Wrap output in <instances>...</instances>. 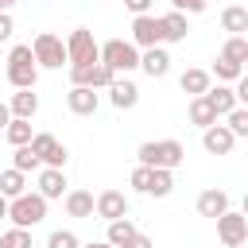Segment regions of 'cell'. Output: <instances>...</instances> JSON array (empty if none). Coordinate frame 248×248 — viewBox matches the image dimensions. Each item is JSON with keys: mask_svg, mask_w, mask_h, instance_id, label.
<instances>
[{"mask_svg": "<svg viewBox=\"0 0 248 248\" xmlns=\"http://www.w3.org/2000/svg\"><path fill=\"white\" fill-rule=\"evenodd\" d=\"M140 70H143L147 78H167V74H170V54H167L163 46L143 50V54H140Z\"/></svg>", "mask_w": 248, "mask_h": 248, "instance_id": "cell-16", "label": "cell"}, {"mask_svg": "<svg viewBox=\"0 0 248 248\" xmlns=\"http://www.w3.org/2000/svg\"><path fill=\"white\" fill-rule=\"evenodd\" d=\"M12 167L19 170V174H27V170H43V159L31 151V143L27 147H16V155H12Z\"/></svg>", "mask_w": 248, "mask_h": 248, "instance_id": "cell-29", "label": "cell"}, {"mask_svg": "<svg viewBox=\"0 0 248 248\" xmlns=\"http://www.w3.org/2000/svg\"><path fill=\"white\" fill-rule=\"evenodd\" d=\"M8 108H12V116L31 120V116L39 112V93H35V89H16V93H12V101H8Z\"/></svg>", "mask_w": 248, "mask_h": 248, "instance_id": "cell-21", "label": "cell"}, {"mask_svg": "<svg viewBox=\"0 0 248 248\" xmlns=\"http://www.w3.org/2000/svg\"><path fill=\"white\" fill-rule=\"evenodd\" d=\"M124 4H128L132 16H151V4H155V0H124Z\"/></svg>", "mask_w": 248, "mask_h": 248, "instance_id": "cell-38", "label": "cell"}, {"mask_svg": "<svg viewBox=\"0 0 248 248\" xmlns=\"http://www.w3.org/2000/svg\"><path fill=\"white\" fill-rule=\"evenodd\" d=\"M170 190H174V170H151V186H147V194L151 198H170Z\"/></svg>", "mask_w": 248, "mask_h": 248, "instance_id": "cell-28", "label": "cell"}, {"mask_svg": "<svg viewBox=\"0 0 248 248\" xmlns=\"http://www.w3.org/2000/svg\"><path fill=\"white\" fill-rule=\"evenodd\" d=\"M12 31H16L12 12H0V43H8V39H12Z\"/></svg>", "mask_w": 248, "mask_h": 248, "instance_id": "cell-36", "label": "cell"}, {"mask_svg": "<svg viewBox=\"0 0 248 248\" xmlns=\"http://www.w3.org/2000/svg\"><path fill=\"white\" fill-rule=\"evenodd\" d=\"M39 194L50 202V198H66V170H54V167H43L39 170Z\"/></svg>", "mask_w": 248, "mask_h": 248, "instance_id": "cell-19", "label": "cell"}, {"mask_svg": "<svg viewBox=\"0 0 248 248\" xmlns=\"http://www.w3.org/2000/svg\"><path fill=\"white\" fill-rule=\"evenodd\" d=\"M209 85H213L209 70H182V78H178V89H182V93H190V97H205V93H209Z\"/></svg>", "mask_w": 248, "mask_h": 248, "instance_id": "cell-20", "label": "cell"}, {"mask_svg": "<svg viewBox=\"0 0 248 248\" xmlns=\"http://www.w3.org/2000/svg\"><path fill=\"white\" fill-rule=\"evenodd\" d=\"M136 159H140V167H151V170L155 167L159 170H174V167H182L186 147L178 140H147V143H140Z\"/></svg>", "mask_w": 248, "mask_h": 248, "instance_id": "cell-1", "label": "cell"}, {"mask_svg": "<svg viewBox=\"0 0 248 248\" xmlns=\"http://www.w3.org/2000/svg\"><path fill=\"white\" fill-rule=\"evenodd\" d=\"M225 128H229L236 140H248V108H244V105H236V108L225 116Z\"/></svg>", "mask_w": 248, "mask_h": 248, "instance_id": "cell-31", "label": "cell"}, {"mask_svg": "<svg viewBox=\"0 0 248 248\" xmlns=\"http://www.w3.org/2000/svg\"><path fill=\"white\" fill-rule=\"evenodd\" d=\"M97 217H101V221H120V217H128V194H124V190H101V194H97Z\"/></svg>", "mask_w": 248, "mask_h": 248, "instance_id": "cell-11", "label": "cell"}, {"mask_svg": "<svg viewBox=\"0 0 248 248\" xmlns=\"http://www.w3.org/2000/svg\"><path fill=\"white\" fill-rule=\"evenodd\" d=\"M101 66H108L116 78H128L132 70H140V50L132 39H108L101 46Z\"/></svg>", "mask_w": 248, "mask_h": 248, "instance_id": "cell-2", "label": "cell"}, {"mask_svg": "<svg viewBox=\"0 0 248 248\" xmlns=\"http://www.w3.org/2000/svg\"><path fill=\"white\" fill-rule=\"evenodd\" d=\"M163 19V43H186V35H190V19L182 16V12H167V16H159Z\"/></svg>", "mask_w": 248, "mask_h": 248, "instance_id": "cell-17", "label": "cell"}, {"mask_svg": "<svg viewBox=\"0 0 248 248\" xmlns=\"http://www.w3.org/2000/svg\"><path fill=\"white\" fill-rule=\"evenodd\" d=\"M81 248H112L108 240H89V244H81Z\"/></svg>", "mask_w": 248, "mask_h": 248, "instance_id": "cell-41", "label": "cell"}, {"mask_svg": "<svg viewBox=\"0 0 248 248\" xmlns=\"http://www.w3.org/2000/svg\"><path fill=\"white\" fill-rule=\"evenodd\" d=\"M128 182H132V190H136V194H147V186H151V167H136Z\"/></svg>", "mask_w": 248, "mask_h": 248, "instance_id": "cell-34", "label": "cell"}, {"mask_svg": "<svg viewBox=\"0 0 248 248\" xmlns=\"http://www.w3.org/2000/svg\"><path fill=\"white\" fill-rule=\"evenodd\" d=\"M66 108H70L74 116H93V112L101 108V93L89 89V85H70V93H66Z\"/></svg>", "mask_w": 248, "mask_h": 248, "instance_id": "cell-10", "label": "cell"}, {"mask_svg": "<svg viewBox=\"0 0 248 248\" xmlns=\"http://www.w3.org/2000/svg\"><path fill=\"white\" fill-rule=\"evenodd\" d=\"M0 248H31V229H8L0 232Z\"/></svg>", "mask_w": 248, "mask_h": 248, "instance_id": "cell-32", "label": "cell"}, {"mask_svg": "<svg viewBox=\"0 0 248 248\" xmlns=\"http://www.w3.org/2000/svg\"><path fill=\"white\" fill-rule=\"evenodd\" d=\"M132 43H136V50L163 46V19L159 16H136L132 19Z\"/></svg>", "mask_w": 248, "mask_h": 248, "instance_id": "cell-8", "label": "cell"}, {"mask_svg": "<svg viewBox=\"0 0 248 248\" xmlns=\"http://www.w3.org/2000/svg\"><path fill=\"white\" fill-rule=\"evenodd\" d=\"M8 124H12V108L0 101V128H8Z\"/></svg>", "mask_w": 248, "mask_h": 248, "instance_id": "cell-40", "label": "cell"}, {"mask_svg": "<svg viewBox=\"0 0 248 248\" xmlns=\"http://www.w3.org/2000/svg\"><path fill=\"white\" fill-rule=\"evenodd\" d=\"M46 217V198L35 190H27V194H19V198H12L8 202V221L16 225V229H35L39 221Z\"/></svg>", "mask_w": 248, "mask_h": 248, "instance_id": "cell-4", "label": "cell"}, {"mask_svg": "<svg viewBox=\"0 0 248 248\" xmlns=\"http://www.w3.org/2000/svg\"><path fill=\"white\" fill-rule=\"evenodd\" d=\"M8 81L16 89H35L39 81V66H35V54H31V43H16L8 50Z\"/></svg>", "mask_w": 248, "mask_h": 248, "instance_id": "cell-3", "label": "cell"}, {"mask_svg": "<svg viewBox=\"0 0 248 248\" xmlns=\"http://www.w3.org/2000/svg\"><path fill=\"white\" fill-rule=\"evenodd\" d=\"M198 213L202 217H221V213H229V194L225 190H217V186H209V190H202L198 194Z\"/></svg>", "mask_w": 248, "mask_h": 248, "instance_id": "cell-14", "label": "cell"}, {"mask_svg": "<svg viewBox=\"0 0 248 248\" xmlns=\"http://www.w3.org/2000/svg\"><path fill=\"white\" fill-rule=\"evenodd\" d=\"M170 4H174V12H182V16H198V12L209 8V0H170Z\"/></svg>", "mask_w": 248, "mask_h": 248, "instance_id": "cell-35", "label": "cell"}, {"mask_svg": "<svg viewBox=\"0 0 248 248\" xmlns=\"http://www.w3.org/2000/svg\"><path fill=\"white\" fill-rule=\"evenodd\" d=\"M244 74H248V54H244Z\"/></svg>", "mask_w": 248, "mask_h": 248, "instance_id": "cell-45", "label": "cell"}, {"mask_svg": "<svg viewBox=\"0 0 248 248\" xmlns=\"http://www.w3.org/2000/svg\"><path fill=\"white\" fill-rule=\"evenodd\" d=\"M232 93H236V105H244V108H248V74H240V78H236Z\"/></svg>", "mask_w": 248, "mask_h": 248, "instance_id": "cell-37", "label": "cell"}, {"mask_svg": "<svg viewBox=\"0 0 248 248\" xmlns=\"http://www.w3.org/2000/svg\"><path fill=\"white\" fill-rule=\"evenodd\" d=\"M66 58H70V66H97V62H101V46H97V39H93L89 27H74V31H70V39H66Z\"/></svg>", "mask_w": 248, "mask_h": 248, "instance_id": "cell-5", "label": "cell"}, {"mask_svg": "<svg viewBox=\"0 0 248 248\" xmlns=\"http://www.w3.org/2000/svg\"><path fill=\"white\" fill-rule=\"evenodd\" d=\"M124 248H155V240H151V236H143V232H136V236H132Z\"/></svg>", "mask_w": 248, "mask_h": 248, "instance_id": "cell-39", "label": "cell"}, {"mask_svg": "<svg viewBox=\"0 0 248 248\" xmlns=\"http://www.w3.org/2000/svg\"><path fill=\"white\" fill-rule=\"evenodd\" d=\"M217 236H221V244L225 248H240L244 240H248V217L244 213H221L217 217Z\"/></svg>", "mask_w": 248, "mask_h": 248, "instance_id": "cell-9", "label": "cell"}, {"mask_svg": "<svg viewBox=\"0 0 248 248\" xmlns=\"http://www.w3.org/2000/svg\"><path fill=\"white\" fill-rule=\"evenodd\" d=\"M136 232H140V229H136V221H132V217H120V221H108V236H105V240H108L112 248H124Z\"/></svg>", "mask_w": 248, "mask_h": 248, "instance_id": "cell-22", "label": "cell"}, {"mask_svg": "<svg viewBox=\"0 0 248 248\" xmlns=\"http://www.w3.org/2000/svg\"><path fill=\"white\" fill-rule=\"evenodd\" d=\"M221 27H225L229 35H244V31H248V8L229 4V8L221 12Z\"/></svg>", "mask_w": 248, "mask_h": 248, "instance_id": "cell-23", "label": "cell"}, {"mask_svg": "<svg viewBox=\"0 0 248 248\" xmlns=\"http://www.w3.org/2000/svg\"><path fill=\"white\" fill-rule=\"evenodd\" d=\"M240 213H244V217H248V194H244V202H240Z\"/></svg>", "mask_w": 248, "mask_h": 248, "instance_id": "cell-43", "label": "cell"}, {"mask_svg": "<svg viewBox=\"0 0 248 248\" xmlns=\"http://www.w3.org/2000/svg\"><path fill=\"white\" fill-rule=\"evenodd\" d=\"M31 136H35V132H31V120H19V116H12V124L4 128V140H8L12 147H27Z\"/></svg>", "mask_w": 248, "mask_h": 248, "instance_id": "cell-26", "label": "cell"}, {"mask_svg": "<svg viewBox=\"0 0 248 248\" xmlns=\"http://www.w3.org/2000/svg\"><path fill=\"white\" fill-rule=\"evenodd\" d=\"M12 4H16V0H0V12H8V8H12Z\"/></svg>", "mask_w": 248, "mask_h": 248, "instance_id": "cell-44", "label": "cell"}, {"mask_svg": "<svg viewBox=\"0 0 248 248\" xmlns=\"http://www.w3.org/2000/svg\"><path fill=\"white\" fill-rule=\"evenodd\" d=\"M205 101H209V108L217 112V120L221 116H229L232 108H236V93H232V85H209V93H205Z\"/></svg>", "mask_w": 248, "mask_h": 248, "instance_id": "cell-18", "label": "cell"}, {"mask_svg": "<svg viewBox=\"0 0 248 248\" xmlns=\"http://www.w3.org/2000/svg\"><path fill=\"white\" fill-rule=\"evenodd\" d=\"M66 213L70 217H78V221H85V217H93L97 213V198L89 194V190H66Z\"/></svg>", "mask_w": 248, "mask_h": 248, "instance_id": "cell-15", "label": "cell"}, {"mask_svg": "<svg viewBox=\"0 0 248 248\" xmlns=\"http://www.w3.org/2000/svg\"><path fill=\"white\" fill-rule=\"evenodd\" d=\"M108 101H112V108H120V112L136 108V101H140V89H136V81H128V78H116V81L108 85Z\"/></svg>", "mask_w": 248, "mask_h": 248, "instance_id": "cell-13", "label": "cell"}, {"mask_svg": "<svg viewBox=\"0 0 248 248\" xmlns=\"http://www.w3.org/2000/svg\"><path fill=\"white\" fill-rule=\"evenodd\" d=\"M0 217H8V198L0 194Z\"/></svg>", "mask_w": 248, "mask_h": 248, "instance_id": "cell-42", "label": "cell"}, {"mask_svg": "<svg viewBox=\"0 0 248 248\" xmlns=\"http://www.w3.org/2000/svg\"><path fill=\"white\" fill-rule=\"evenodd\" d=\"M31 54H35V66H43V70H62V62H70V58H66V43H62L58 35H50V31L35 35Z\"/></svg>", "mask_w": 248, "mask_h": 248, "instance_id": "cell-6", "label": "cell"}, {"mask_svg": "<svg viewBox=\"0 0 248 248\" xmlns=\"http://www.w3.org/2000/svg\"><path fill=\"white\" fill-rule=\"evenodd\" d=\"M232 143H236V136H232L225 124H209V128L202 132V147H205L209 155H229Z\"/></svg>", "mask_w": 248, "mask_h": 248, "instance_id": "cell-12", "label": "cell"}, {"mask_svg": "<svg viewBox=\"0 0 248 248\" xmlns=\"http://www.w3.org/2000/svg\"><path fill=\"white\" fill-rule=\"evenodd\" d=\"M46 248H81V240H78L74 229H54V232L46 236Z\"/></svg>", "mask_w": 248, "mask_h": 248, "instance_id": "cell-33", "label": "cell"}, {"mask_svg": "<svg viewBox=\"0 0 248 248\" xmlns=\"http://www.w3.org/2000/svg\"><path fill=\"white\" fill-rule=\"evenodd\" d=\"M190 124H198L202 132H205L209 124H217V112L209 108V101H205V97H190Z\"/></svg>", "mask_w": 248, "mask_h": 248, "instance_id": "cell-25", "label": "cell"}, {"mask_svg": "<svg viewBox=\"0 0 248 248\" xmlns=\"http://www.w3.org/2000/svg\"><path fill=\"white\" fill-rule=\"evenodd\" d=\"M244 54H248V39H244V35H229V39H225V46H221V58L240 62V66H244Z\"/></svg>", "mask_w": 248, "mask_h": 248, "instance_id": "cell-30", "label": "cell"}, {"mask_svg": "<svg viewBox=\"0 0 248 248\" xmlns=\"http://www.w3.org/2000/svg\"><path fill=\"white\" fill-rule=\"evenodd\" d=\"M240 74H244V66H240V62H229V58H221V54H217V62H213V70H209V78H217L221 85L236 81Z\"/></svg>", "mask_w": 248, "mask_h": 248, "instance_id": "cell-27", "label": "cell"}, {"mask_svg": "<svg viewBox=\"0 0 248 248\" xmlns=\"http://www.w3.org/2000/svg\"><path fill=\"white\" fill-rule=\"evenodd\" d=\"M0 194L12 202V198H19V194H27V174H19L16 167H8L4 174H0Z\"/></svg>", "mask_w": 248, "mask_h": 248, "instance_id": "cell-24", "label": "cell"}, {"mask_svg": "<svg viewBox=\"0 0 248 248\" xmlns=\"http://www.w3.org/2000/svg\"><path fill=\"white\" fill-rule=\"evenodd\" d=\"M31 151L43 159V167L66 170V159H70V151H66V143H58L50 132H35V136H31Z\"/></svg>", "mask_w": 248, "mask_h": 248, "instance_id": "cell-7", "label": "cell"}]
</instances>
